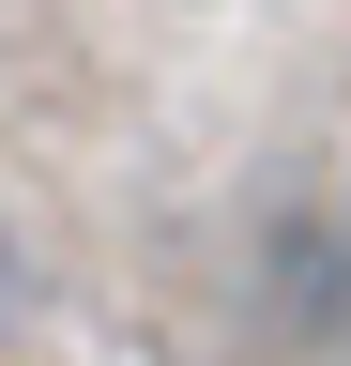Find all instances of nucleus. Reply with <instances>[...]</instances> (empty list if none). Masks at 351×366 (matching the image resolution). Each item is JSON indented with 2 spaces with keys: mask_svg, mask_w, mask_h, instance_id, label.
<instances>
[{
  "mask_svg": "<svg viewBox=\"0 0 351 366\" xmlns=\"http://www.w3.org/2000/svg\"><path fill=\"white\" fill-rule=\"evenodd\" d=\"M259 320L305 351L351 336V199H275L259 214Z\"/></svg>",
  "mask_w": 351,
  "mask_h": 366,
  "instance_id": "1",
  "label": "nucleus"
},
{
  "mask_svg": "<svg viewBox=\"0 0 351 366\" xmlns=\"http://www.w3.org/2000/svg\"><path fill=\"white\" fill-rule=\"evenodd\" d=\"M0 305H16V244H0Z\"/></svg>",
  "mask_w": 351,
  "mask_h": 366,
  "instance_id": "2",
  "label": "nucleus"
}]
</instances>
